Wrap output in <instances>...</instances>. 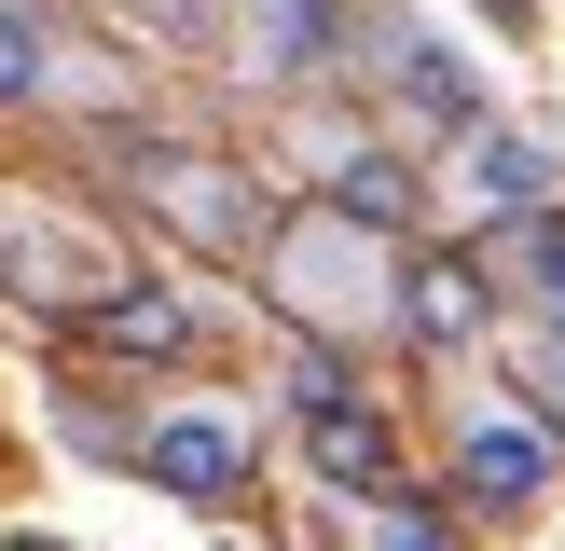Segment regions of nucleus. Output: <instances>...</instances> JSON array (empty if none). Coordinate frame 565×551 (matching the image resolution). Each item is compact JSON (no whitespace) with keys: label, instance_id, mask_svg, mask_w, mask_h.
<instances>
[{"label":"nucleus","instance_id":"4468645a","mask_svg":"<svg viewBox=\"0 0 565 551\" xmlns=\"http://www.w3.org/2000/svg\"><path fill=\"white\" fill-rule=\"evenodd\" d=\"M359 551H441L428 510H401V496H373V523H359Z\"/></svg>","mask_w":565,"mask_h":551},{"label":"nucleus","instance_id":"9b49d317","mask_svg":"<svg viewBox=\"0 0 565 551\" xmlns=\"http://www.w3.org/2000/svg\"><path fill=\"white\" fill-rule=\"evenodd\" d=\"M331 42V0H248V69H303Z\"/></svg>","mask_w":565,"mask_h":551},{"label":"nucleus","instance_id":"39448f33","mask_svg":"<svg viewBox=\"0 0 565 551\" xmlns=\"http://www.w3.org/2000/svg\"><path fill=\"white\" fill-rule=\"evenodd\" d=\"M456 193H469L483 220H552V152H539V138H511V125H469Z\"/></svg>","mask_w":565,"mask_h":551},{"label":"nucleus","instance_id":"2eb2a0df","mask_svg":"<svg viewBox=\"0 0 565 551\" xmlns=\"http://www.w3.org/2000/svg\"><path fill=\"white\" fill-rule=\"evenodd\" d=\"M524 290L565 317V220H524Z\"/></svg>","mask_w":565,"mask_h":551},{"label":"nucleus","instance_id":"9d476101","mask_svg":"<svg viewBox=\"0 0 565 551\" xmlns=\"http://www.w3.org/2000/svg\"><path fill=\"white\" fill-rule=\"evenodd\" d=\"M331 207H345L359 235H386V220H414V165L401 152H345L331 165Z\"/></svg>","mask_w":565,"mask_h":551},{"label":"nucleus","instance_id":"0eeeda50","mask_svg":"<svg viewBox=\"0 0 565 551\" xmlns=\"http://www.w3.org/2000/svg\"><path fill=\"white\" fill-rule=\"evenodd\" d=\"M386 83H401V97L428 110V125H483V97H469V69H456V55L428 42V28H401V42H386Z\"/></svg>","mask_w":565,"mask_h":551},{"label":"nucleus","instance_id":"423d86ee","mask_svg":"<svg viewBox=\"0 0 565 551\" xmlns=\"http://www.w3.org/2000/svg\"><path fill=\"white\" fill-rule=\"evenodd\" d=\"M401 331L414 345H469V331H483V262H456V248L401 262Z\"/></svg>","mask_w":565,"mask_h":551},{"label":"nucleus","instance_id":"20e7f679","mask_svg":"<svg viewBox=\"0 0 565 551\" xmlns=\"http://www.w3.org/2000/svg\"><path fill=\"white\" fill-rule=\"evenodd\" d=\"M456 483L483 496V510H524V496L552 483V428L539 413H483V428L456 441Z\"/></svg>","mask_w":565,"mask_h":551},{"label":"nucleus","instance_id":"f03ea898","mask_svg":"<svg viewBox=\"0 0 565 551\" xmlns=\"http://www.w3.org/2000/svg\"><path fill=\"white\" fill-rule=\"evenodd\" d=\"M303 455H318L345 496H401V441H386V413L359 400L331 358H303Z\"/></svg>","mask_w":565,"mask_h":551},{"label":"nucleus","instance_id":"6e6552de","mask_svg":"<svg viewBox=\"0 0 565 551\" xmlns=\"http://www.w3.org/2000/svg\"><path fill=\"white\" fill-rule=\"evenodd\" d=\"M83 331H97V345H125V358H180V345H193V303H180V290H110Z\"/></svg>","mask_w":565,"mask_h":551},{"label":"nucleus","instance_id":"ddd939ff","mask_svg":"<svg viewBox=\"0 0 565 551\" xmlns=\"http://www.w3.org/2000/svg\"><path fill=\"white\" fill-rule=\"evenodd\" d=\"M42 69H55V42L14 14V0H0V110H14V97H42Z\"/></svg>","mask_w":565,"mask_h":551},{"label":"nucleus","instance_id":"f8f14e48","mask_svg":"<svg viewBox=\"0 0 565 551\" xmlns=\"http://www.w3.org/2000/svg\"><path fill=\"white\" fill-rule=\"evenodd\" d=\"M511 372H524V400H539V428H565V317L511 331Z\"/></svg>","mask_w":565,"mask_h":551},{"label":"nucleus","instance_id":"1a4fd4ad","mask_svg":"<svg viewBox=\"0 0 565 551\" xmlns=\"http://www.w3.org/2000/svg\"><path fill=\"white\" fill-rule=\"evenodd\" d=\"M138 180H152L166 207L193 220V235H248V193H235V180H207V165H193V152H152V165H138Z\"/></svg>","mask_w":565,"mask_h":551},{"label":"nucleus","instance_id":"7ed1b4c3","mask_svg":"<svg viewBox=\"0 0 565 551\" xmlns=\"http://www.w3.org/2000/svg\"><path fill=\"white\" fill-rule=\"evenodd\" d=\"M138 468H152L166 496H193V510H207V496L248 483V441L221 428V413H152V428H138Z\"/></svg>","mask_w":565,"mask_h":551},{"label":"nucleus","instance_id":"f257e3e1","mask_svg":"<svg viewBox=\"0 0 565 551\" xmlns=\"http://www.w3.org/2000/svg\"><path fill=\"white\" fill-rule=\"evenodd\" d=\"M263 262H276V303H290L303 331H373V317H401V262H386V235H359L331 193L276 220Z\"/></svg>","mask_w":565,"mask_h":551}]
</instances>
